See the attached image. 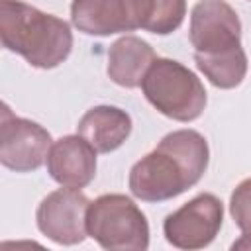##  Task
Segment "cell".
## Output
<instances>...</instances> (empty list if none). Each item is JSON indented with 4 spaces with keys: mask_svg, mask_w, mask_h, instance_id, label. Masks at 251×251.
<instances>
[{
    "mask_svg": "<svg viewBox=\"0 0 251 251\" xmlns=\"http://www.w3.org/2000/svg\"><path fill=\"white\" fill-rule=\"evenodd\" d=\"M222 222L224 206L220 198L204 192L169 214L163 231L165 239L178 249H202L216 239Z\"/></svg>",
    "mask_w": 251,
    "mask_h": 251,
    "instance_id": "52a82bcc",
    "label": "cell"
},
{
    "mask_svg": "<svg viewBox=\"0 0 251 251\" xmlns=\"http://www.w3.org/2000/svg\"><path fill=\"white\" fill-rule=\"evenodd\" d=\"M153 47L135 37V35H124L118 41L112 43L108 51V76L124 88H137L141 86L149 67L155 61Z\"/></svg>",
    "mask_w": 251,
    "mask_h": 251,
    "instance_id": "7c38bea8",
    "label": "cell"
},
{
    "mask_svg": "<svg viewBox=\"0 0 251 251\" xmlns=\"http://www.w3.org/2000/svg\"><path fill=\"white\" fill-rule=\"evenodd\" d=\"M76 133L84 137L96 153H112L129 137L131 118L116 106H94L78 120Z\"/></svg>",
    "mask_w": 251,
    "mask_h": 251,
    "instance_id": "8fae6325",
    "label": "cell"
},
{
    "mask_svg": "<svg viewBox=\"0 0 251 251\" xmlns=\"http://www.w3.org/2000/svg\"><path fill=\"white\" fill-rule=\"evenodd\" d=\"M90 200L80 192V188L65 186L47 194L37 206L35 220L39 231L59 243L76 245L88 235L86 231V212Z\"/></svg>",
    "mask_w": 251,
    "mask_h": 251,
    "instance_id": "ba28073f",
    "label": "cell"
},
{
    "mask_svg": "<svg viewBox=\"0 0 251 251\" xmlns=\"http://www.w3.org/2000/svg\"><path fill=\"white\" fill-rule=\"evenodd\" d=\"M53 141L39 124L18 118L4 104L0 112V163L16 173L39 169L49 155Z\"/></svg>",
    "mask_w": 251,
    "mask_h": 251,
    "instance_id": "8992f818",
    "label": "cell"
},
{
    "mask_svg": "<svg viewBox=\"0 0 251 251\" xmlns=\"http://www.w3.org/2000/svg\"><path fill=\"white\" fill-rule=\"evenodd\" d=\"M229 212L235 226L241 231V237L231 245L233 251L247 249L251 251V178L241 180L229 198Z\"/></svg>",
    "mask_w": 251,
    "mask_h": 251,
    "instance_id": "5bb4252c",
    "label": "cell"
},
{
    "mask_svg": "<svg viewBox=\"0 0 251 251\" xmlns=\"http://www.w3.org/2000/svg\"><path fill=\"white\" fill-rule=\"evenodd\" d=\"M155 0H75L73 25L86 35H112L145 29L153 16Z\"/></svg>",
    "mask_w": 251,
    "mask_h": 251,
    "instance_id": "5b68a950",
    "label": "cell"
},
{
    "mask_svg": "<svg viewBox=\"0 0 251 251\" xmlns=\"http://www.w3.org/2000/svg\"><path fill=\"white\" fill-rule=\"evenodd\" d=\"M141 88L157 112L176 122H192L200 118L206 108V90L200 78L173 59L157 57Z\"/></svg>",
    "mask_w": 251,
    "mask_h": 251,
    "instance_id": "3957f363",
    "label": "cell"
},
{
    "mask_svg": "<svg viewBox=\"0 0 251 251\" xmlns=\"http://www.w3.org/2000/svg\"><path fill=\"white\" fill-rule=\"evenodd\" d=\"M190 43L194 53L216 55L241 47V22L224 0H200L190 14Z\"/></svg>",
    "mask_w": 251,
    "mask_h": 251,
    "instance_id": "9c48e42d",
    "label": "cell"
},
{
    "mask_svg": "<svg viewBox=\"0 0 251 251\" xmlns=\"http://www.w3.org/2000/svg\"><path fill=\"white\" fill-rule=\"evenodd\" d=\"M194 61L198 71L218 88L239 86L247 73V57L241 47L216 55L194 53Z\"/></svg>",
    "mask_w": 251,
    "mask_h": 251,
    "instance_id": "4fadbf2b",
    "label": "cell"
},
{
    "mask_svg": "<svg viewBox=\"0 0 251 251\" xmlns=\"http://www.w3.org/2000/svg\"><path fill=\"white\" fill-rule=\"evenodd\" d=\"M47 171L61 186L82 188L96 175V149L78 133L65 135L51 145Z\"/></svg>",
    "mask_w": 251,
    "mask_h": 251,
    "instance_id": "30bf717a",
    "label": "cell"
},
{
    "mask_svg": "<svg viewBox=\"0 0 251 251\" xmlns=\"http://www.w3.org/2000/svg\"><path fill=\"white\" fill-rule=\"evenodd\" d=\"M86 231L110 251H143L149 247V224L137 204L124 194H102L90 202Z\"/></svg>",
    "mask_w": 251,
    "mask_h": 251,
    "instance_id": "277c9868",
    "label": "cell"
},
{
    "mask_svg": "<svg viewBox=\"0 0 251 251\" xmlns=\"http://www.w3.org/2000/svg\"><path fill=\"white\" fill-rule=\"evenodd\" d=\"M184 14H186L184 0H155L153 16H151L145 31H151L157 35L173 33L182 24Z\"/></svg>",
    "mask_w": 251,
    "mask_h": 251,
    "instance_id": "9a60e30c",
    "label": "cell"
},
{
    "mask_svg": "<svg viewBox=\"0 0 251 251\" xmlns=\"http://www.w3.org/2000/svg\"><path fill=\"white\" fill-rule=\"evenodd\" d=\"M208 159L210 149L204 135L194 129H176L131 167L129 190L145 202L171 200L204 176Z\"/></svg>",
    "mask_w": 251,
    "mask_h": 251,
    "instance_id": "6da1fadb",
    "label": "cell"
},
{
    "mask_svg": "<svg viewBox=\"0 0 251 251\" xmlns=\"http://www.w3.org/2000/svg\"><path fill=\"white\" fill-rule=\"evenodd\" d=\"M0 39L8 51L37 69L59 67L73 49V33L65 20L22 0H0Z\"/></svg>",
    "mask_w": 251,
    "mask_h": 251,
    "instance_id": "7a4b0ae2",
    "label": "cell"
}]
</instances>
